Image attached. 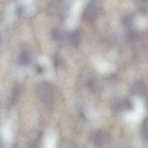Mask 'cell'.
<instances>
[{"label":"cell","instance_id":"cell-1","mask_svg":"<svg viewBox=\"0 0 148 148\" xmlns=\"http://www.w3.org/2000/svg\"><path fill=\"white\" fill-rule=\"evenodd\" d=\"M38 94L40 99L46 103H51L54 100V90L48 83H42L37 88Z\"/></svg>","mask_w":148,"mask_h":148},{"label":"cell","instance_id":"cell-2","mask_svg":"<svg viewBox=\"0 0 148 148\" xmlns=\"http://www.w3.org/2000/svg\"><path fill=\"white\" fill-rule=\"evenodd\" d=\"M131 108L130 103L127 101L124 100L119 101L114 103L113 105V109L115 111L118 112H124L128 110Z\"/></svg>","mask_w":148,"mask_h":148},{"label":"cell","instance_id":"cell-4","mask_svg":"<svg viewBox=\"0 0 148 148\" xmlns=\"http://www.w3.org/2000/svg\"><path fill=\"white\" fill-rule=\"evenodd\" d=\"M106 138L104 134L101 131L97 132L94 136V142L97 146H102L105 142Z\"/></svg>","mask_w":148,"mask_h":148},{"label":"cell","instance_id":"cell-3","mask_svg":"<svg viewBox=\"0 0 148 148\" xmlns=\"http://www.w3.org/2000/svg\"><path fill=\"white\" fill-rule=\"evenodd\" d=\"M131 91L132 94L136 95H142L145 93V87L143 83L136 82L132 86Z\"/></svg>","mask_w":148,"mask_h":148},{"label":"cell","instance_id":"cell-6","mask_svg":"<svg viewBox=\"0 0 148 148\" xmlns=\"http://www.w3.org/2000/svg\"><path fill=\"white\" fill-rule=\"evenodd\" d=\"M19 61L21 64L26 65L29 61V56L27 52H23L20 56Z\"/></svg>","mask_w":148,"mask_h":148},{"label":"cell","instance_id":"cell-8","mask_svg":"<svg viewBox=\"0 0 148 148\" xmlns=\"http://www.w3.org/2000/svg\"><path fill=\"white\" fill-rule=\"evenodd\" d=\"M3 143H2V140L0 139V147H3Z\"/></svg>","mask_w":148,"mask_h":148},{"label":"cell","instance_id":"cell-7","mask_svg":"<svg viewBox=\"0 0 148 148\" xmlns=\"http://www.w3.org/2000/svg\"><path fill=\"white\" fill-rule=\"evenodd\" d=\"M141 133L143 137L145 139H148V123L145 122L142 126Z\"/></svg>","mask_w":148,"mask_h":148},{"label":"cell","instance_id":"cell-5","mask_svg":"<svg viewBox=\"0 0 148 148\" xmlns=\"http://www.w3.org/2000/svg\"><path fill=\"white\" fill-rule=\"evenodd\" d=\"M68 41L69 42L73 45H77L80 40V35L79 33L76 32H73L71 34H70L68 36Z\"/></svg>","mask_w":148,"mask_h":148}]
</instances>
